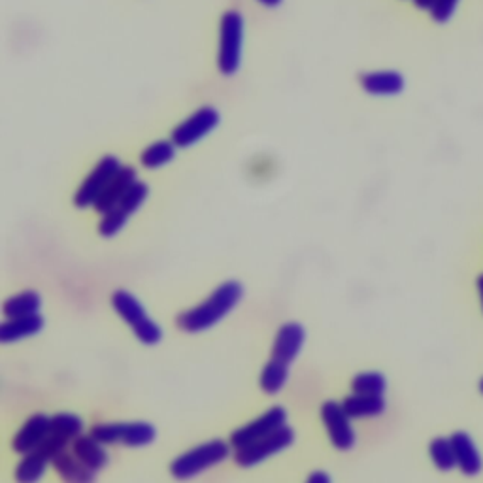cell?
<instances>
[{"label":"cell","mask_w":483,"mask_h":483,"mask_svg":"<svg viewBox=\"0 0 483 483\" xmlns=\"http://www.w3.org/2000/svg\"><path fill=\"white\" fill-rule=\"evenodd\" d=\"M242 295L244 289L238 281H225L201 306L183 312L178 318V327L186 332L206 330L230 313L232 308L240 303Z\"/></svg>","instance_id":"cell-1"},{"label":"cell","mask_w":483,"mask_h":483,"mask_svg":"<svg viewBox=\"0 0 483 483\" xmlns=\"http://www.w3.org/2000/svg\"><path fill=\"white\" fill-rule=\"evenodd\" d=\"M244 18L237 10H227L220 25L218 66L223 76H235L242 64Z\"/></svg>","instance_id":"cell-2"},{"label":"cell","mask_w":483,"mask_h":483,"mask_svg":"<svg viewBox=\"0 0 483 483\" xmlns=\"http://www.w3.org/2000/svg\"><path fill=\"white\" fill-rule=\"evenodd\" d=\"M230 455V446L223 440H210L203 446L189 449L187 454H181L172 464L171 472L176 479H191L212 466L223 462Z\"/></svg>","instance_id":"cell-3"},{"label":"cell","mask_w":483,"mask_h":483,"mask_svg":"<svg viewBox=\"0 0 483 483\" xmlns=\"http://www.w3.org/2000/svg\"><path fill=\"white\" fill-rule=\"evenodd\" d=\"M112 304L115 312H118L121 318L132 327V330H135V335L138 337L140 342L154 346L162 338L161 327L149 318L137 296H132L129 291L120 289L112 295Z\"/></svg>","instance_id":"cell-4"},{"label":"cell","mask_w":483,"mask_h":483,"mask_svg":"<svg viewBox=\"0 0 483 483\" xmlns=\"http://www.w3.org/2000/svg\"><path fill=\"white\" fill-rule=\"evenodd\" d=\"M121 169H123V164L118 157L104 155L101 161L96 162L93 172L86 179H83L79 189L74 195V204L78 208L96 206V203L101 201V196L104 195V191L108 189L113 178L120 174Z\"/></svg>","instance_id":"cell-5"},{"label":"cell","mask_w":483,"mask_h":483,"mask_svg":"<svg viewBox=\"0 0 483 483\" xmlns=\"http://www.w3.org/2000/svg\"><path fill=\"white\" fill-rule=\"evenodd\" d=\"M147 196H149V187L144 181H137L135 186L127 191V195L121 198V201L103 215L101 225H98V232L106 238L118 235V232L130 220V215L137 213L142 208V204L147 201Z\"/></svg>","instance_id":"cell-6"},{"label":"cell","mask_w":483,"mask_h":483,"mask_svg":"<svg viewBox=\"0 0 483 483\" xmlns=\"http://www.w3.org/2000/svg\"><path fill=\"white\" fill-rule=\"evenodd\" d=\"M91 437H95L98 442L103 444H123L140 447L147 446L155 440V429L144 423H101L91 429Z\"/></svg>","instance_id":"cell-7"},{"label":"cell","mask_w":483,"mask_h":483,"mask_svg":"<svg viewBox=\"0 0 483 483\" xmlns=\"http://www.w3.org/2000/svg\"><path fill=\"white\" fill-rule=\"evenodd\" d=\"M220 121L221 115L218 110L213 106H203L174 127L171 140L176 144V147H191L218 129Z\"/></svg>","instance_id":"cell-8"},{"label":"cell","mask_w":483,"mask_h":483,"mask_svg":"<svg viewBox=\"0 0 483 483\" xmlns=\"http://www.w3.org/2000/svg\"><path fill=\"white\" fill-rule=\"evenodd\" d=\"M286 421H287L286 410H283L281 406H274L269 412H264L261 418H257L252 423H247V425L240 427L238 430L232 432L230 444L235 446L237 449L246 447L257 440L271 437L272 432L279 430L281 427H286Z\"/></svg>","instance_id":"cell-9"},{"label":"cell","mask_w":483,"mask_h":483,"mask_svg":"<svg viewBox=\"0 0 483 483\" xmlns=\"http://www.w3.org/2000/svg\"><path fill=\"white\" fill-rule=\"evenodd\" d=\"M293 442H295L293 429L281 427L279 430L272 432L271 437L257 440L246 447H240L238 454H237V461H238V464H242L247 469V466H255L261 461L283 452V449H287Z\"/></svg>","instance_id":"cell-10"},{"label":"cell","mask_w":483,"mask_h":483,"mask_svg":"<svg viewBox=\"0 0 483 483\" xmlns=\"http://www.w3.org/2000/svg\"><path fill=\"white\" fill-rule=\"evenodd\" d=\"M321 418L332 444L342 449V452H347V449L354 447L355 432L352 423H349V415L346 413L344 406L337 403H325L321 408Z\"/></svg>","instance_id":"cell-11"},{"label":"cell","mask_w":483,"mask_h":483,"mask_svg":"<svg viewBox=\"0 0 483 483\" xmlns=\"http://www.w3.org/2000/svg\"><path fill=\"white\" fill-rule=\"evenodd\" d=\"M52 435V418L44 413H37L21 427V430L13 438V449L18 454H30L38 449L44 440Z\"/></svg>","instance_id":"cell-12"},{"label":"cell","mask_w":483,"mask_h":483,"mask_svg":"<svg viewBox=\"0 0 483 483\" xmlns=\"http://www.w3.org/2000/svg\"><path fill=\"white\" fill-rule=\"evenodd\" d=\"M449 440H452V444H454V452H455L459 471L469 478L478 476L483 469V461H481V455L478 452L472 437L464 430H455L454 435L449 437Z\"/></svg>","instance_id":"cell-13"},{"label":"cell","mask_w":483,"mask_h":483,"mask_svg":"<svg viewBox=\"0 0 483 483\" xmlns=\"http://www.w3.org/2000/svg\"><path fill=\"white\" fill-rule=\"evenodd\" d=\"M361 87L374 96H393L404 91V76L396 71H374L364 72L359 78Z\"/></svg>","instance_id":"cell-14"},{"label":"cell","mask_w":483,"mask_h":483,"mask_svg":"<svg viewBox=\"0 0 483 483\" xmlns=\"http://www.w3.org/2000/svg\"><path fill=\"white\" fill-rule=\"evenodd\" d=\"M303 344H304V329L301 325L298 323L283 325L278 330L272 346V359L291 364L296 359V355L301 354Z\"/></svg>","instance_id":"cell-15"},{"label":"cell","mask_w":483,"mask_h":483,"mask_svg":"<svg viewBox=\"0 0 483 483\" xmlns=\"http://www.w3.org/2000/svg\"><path fill=\"white\" fill-rule=\"evenodd\" d=\"M138 181L137 178V171L132 169V166H125L120 171V174L113 178V181L108 186V189L104 191V195L101 196V201L96 203V212L104 215L106 212H110L115 204H118L121 198L127 195V191L135 186V183Z\"/></svg>","instance_id":"cell-16"},{"label":"cell","mask_w":483,"mask_h":483,"mask_svg":"<svg viewBox=\"0 0 483 483\" xmlns=\"http://www.w3.org/2000/svg\"><path fill=\"white\" fill-rule=\"evenodd\" d=\"M52 462L64 483H95V471L72 454L61 452Z\"/></svg>","instance_id":"cell-17"},{"label":"cell","mask_w":483,"mask_h":483,"mask_svg":"<svg viewBox=\"0 0 483 483\" xmlns=\"http://www.w3.org/2000/svg\"><path fill=\"white\" fill-rule=\"evenodd\" d=\"M74 455L86 462L91 471L98 472L103 471L104 466L108 464V454L106 449L103 447V442H98L95 437H78L74 438V446H72Z\"/></svg>","instance_id":"cell-18"},{"label":"cell","mask_w":483,"mask_h":483,"mask_svg":"<svg viewBox=\"0 0 483 483\" xmlns=\"http://www.w3.org/2000/svg\"><path fill=\"white\" fill-rule=\"evenodd\" d=\"M44 327V320L40 313L27 315V318L18 320H8L0 325V340L3 342H15L27 337L37 335Z\"/></svg>","instance_id":"cell-19"},{"label":"cell","mask_w":483,"mask_h":483,"mask_svg":"<svg viewBox=\"0 0 483 483\" xmlns=\"http://www.w3.org/2000/svg\"><path fill=\"white\" fill-rule=\"evenodd\" d=\"M344 410L349 418H374L386 412V401L376 395H352L344 401Z\"/></svg>","instance_id":"cell-20"},{"label":"cell","mask_w":483,"mask_h":483,"mask_svg":"<svg viewBox=\"0 0 483 483\" xmlns=\"http://www.w3.org/2000/svg\"><path fill=\"white\" fill-rule=\"evenodd\" d=\"M42 306V298L37 291H25L15 296H10L4 303V315L8 320L27 318V315L38 313Z\"/></svg>","instance_id":"cell-21"},{"label":"cell","mask_w":483,"mask_h":483,"mask_svg":"<svg viewBox=\"0 0 483 483\" xmlns=\"http://www.w3.org/2000/svg\"><path fill=\"white\" fill-rule=\"evenodd\" d=\"M176 149L178 147L172 140H157L144 149L140 162L146 169H161V166L169 164L176 157Z\"/></svg>","instance_id":"cell-22"},{"label":"cell","mask_w":483,"mask_h":483,"mask_svg":"<svg viewBox=\"0 0 483 483\" xmlns=\"http://www.w3.org/2000/svg\"><path fill=\"white\" fill-rule=\"evenodd\" d=\"M47 462L49 459L42 455L38 449H35V452L27 454L23 461L18 464V469H15V479H18V483H38L46 472Z\"/></svg>","instance_id":"cell-23"},{"label":"cell","mask_w":483,"mask_h":483,"mask_svg":"<svg viewBox=\"0 0 483 483\" xmlns=\"http://www.w3.org/2000/svg\"><path fill=\"white\" fill-rule=\"evenodd\" d=\"M287 378H289V364L272 359L264 366V371L261 374V387L264 393L276 395L283 389V386H286Z\"/></svg>","instance_id":"cell-24"},{"label":"cell","mask_w":483,"mask_h":483,"mask_svg":"<svg viewBox=\"0 0 483 483\" xmlns=\"http://www.w3.org/2000/svg\"><path fill=\"white\" fill-rule=\"evenodd\" d=\"M429 455L435 462V466L442 472H449L454 471L457 466V459H455V452H454V444L446 437H437L435 440L430 442L429 446Z\"/></svg>","instance_id":"cell-25"},{"label":"cell","mask_w":483,"mask_h":483,"mask_svg":"<svg viewBox=\"0 0 483 483\" xmlns=\"http://www.w3.org/2000/svg\"><path fill=\"white\" fill-rule=\"evenodd\" d=\"M352 389L357 395H376L381 396L387 389L386 376L379 372H361L354 378Z\"/></svg>","instance_id":"cell-26"},{"label":"cell","mask_w":483,"mask_h":483,"mask_svg":"<svg viewBox=\"0 0 483 483\" xmlns=\"http://www.w3.org/2000/svg\"><path fill=\"white\" fill-rule=\"evenodd\" d=\"M52 430L61 437H66L69 440L78 438L81 437L83 421L74 413H57L55 418H52Z\"/></svg>","instance_id":"cell-27"},{"label":"cell","mask_w":483,"mask_h":483,"mask_svg":"<svg viewBox=\"0 0 483 483\" xmlns=\"http://www.w3.org/2000/svg\"><path fill=\"white\" fill-rule=\"evenodd\" d=\"M457 6L459 0H437L435 6L430 8V18L437 23H447L454 18Z\"/></svg>","instance_id":"cell-28"},{"label":"cell","mask_w":483,"mask_h":483,"mask_svg":"<svg viewBox=\"0 0 483 483\" xmlns=\"http://www.w3.org/2000/svg\"><path fill=\"white\" fill-rule=\"evenodd\" d=\"M306 483H330V476H329L327 472L318 471V472H313V474L308 478Z\"/></svg>","instance_id":"cell-29"},{"label":"cell","mask_w":483,"mask_h":483,"mask_svg":"<svg viewBox=\"0 0 483 483\" xmlns=\"http://www.w3.org/2000/svg\"><path fill=\"white\" fill-rule=\"evenodd\" d=\"M413 3H415V6H418L420 10H429L430 12V8L435 6L437 0H413Z\"/></svg>","instance_id":"cell-30"},{"label":"cell","mask_w":483,"mask_h":483,"mask_svg":"<svg viewBox=\"0 0 483 483\" xmlns=\"http://www.w3.org/2000/svg\"><path fill=\"white\" fill-rule=\"evenodd\" d=\"M257 3H261L266 8H278L283 0H257Z\"/></svg>","instance_id":"cell-31"},{"label":"cell","mask_w":483,"mask_h":483,"mask_svg":"<svg viewBox=\"0 0 483 483\" xmlns=\"http://www.w3.org/2000/svg\"><path fill=\"white\" fill-rule=\"evenodd\" d=\"M476 286H478L479 301H481V308H483V274H479V276H478V281H476Z\"/></svg>","instance_id":"cell-32"},{"label":"cell","mask_w":483,"mask_h":483,"mask_svg":"<svg viewBox=\"0 0 483 483\" xmlns=\"http://www.w3.org/2000/svg\"><path fill=\"white\" fill-rule=\"evenodd\" d=\"M478 387H479V393H481V395H483V378H481V379H479V386H478Z\"/></svg>","instance_id":"cell-33"}]
</instances>
